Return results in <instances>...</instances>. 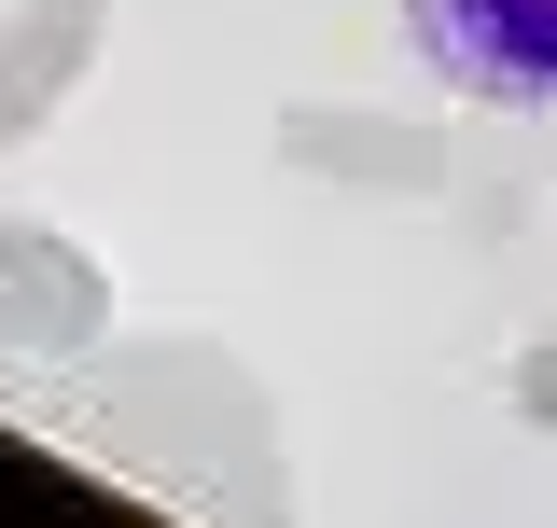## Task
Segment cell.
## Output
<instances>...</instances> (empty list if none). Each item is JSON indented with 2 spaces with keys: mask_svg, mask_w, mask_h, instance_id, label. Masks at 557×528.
Here are the masks:
<instances>
[{
  "mask_svg": "<svg viewBox=\"0 0 557 528\" xmlns=\"http://www.w3.org/2000/svg\"><path fill=\"white\" fill-rule=\"evenodd\" d=\"M98 56V0H0V153L57 112Z\"/></svg>",
  "mask_w": 557,
  "mask_h": 528,
  "instance_id": "4",
  "label": "cell"
},
{
  "mask_svg": "<svg viewBox=\"0 0 557 528\" xmlns=\"http://www.w3.org/2000/svg\"><path fill=\"white\" fill-rule=\"evenodd\" d=\"M98 348H112V278L42 223H0V403L42 417Z\"/></svg>",
  "mask_w": 557,
  "mask_h": 528,
  "instance_id": "2",
  "label": "cell"
},
{
  "mask_svg": "<svg viewBox=\"0 0 557 528\" xmlns=\"http://www.w3.org/2000/svg\"><path fill=\"white\" fill-rule=\"evenodd\" d=\"M42 431H57L70 460H98V473H126V487H153V501H182V515H278V501H293L265 390H251L223 348H196V334L98 348V376L42 403Z\"/></svg>",
  "mask_w": 557,
  "mask_h": 528,
  "instance_id": "1",
  "label": "cell"
},
{
  "mask_svg": "<svg viewBox=\"0 0 557 528\" xmlns=\"http://www.w3.org/2000/svg\"><path fill=\"white\" fill-rule=\"evenodd\" d=\"M530 390H544V403H557V362H544V376H530Z\"/></svg>",
  "mask_w": 557,
  "mask_h": 528,
  "instance_id": "5",
  "label": "cell"
},
{
  "mask_svg": "<svg viewBox=\"0 0 557 528\" xmlns=\"http://www.w3.org/2000/svg\"><path fill=\"white\" fill-rule=\"evenodd\" d=\"M418 56L487 112H557V0H405Z\"/></svg>",
  "mask_w": 557,
  "mask_h": 528,
  "instance_id": "3",
  "label": "cell"
}]
</instances>
